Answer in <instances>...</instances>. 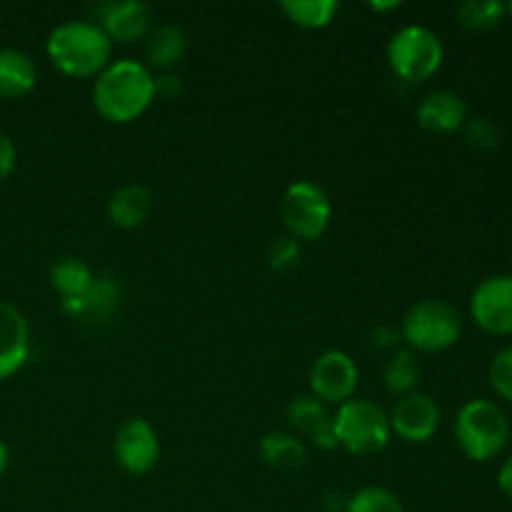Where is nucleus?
Instances as JSON below:
<instances>
[{
	"instance_id": "nucleus-24",
	"label": "nucleus",
	"mask_w": 512,
	"mask_h": 512,
	"mask_svg": "<svg viewBox=\"0 0 512 512\" xmlns=\"http://www.w3.org/2000/svg\"><path fill=\"white\" fill-rule=\"evenodd\" d=\"M455 13L468 30H490L505 18L508 5L500 0H468V3H460Z\"/></svg>"
},
{
	"instance_id": "nucleus-4",
	"label": "nucleus",
	"mask_w": 512,
	"mask_h": 512,
	"mask_svg": "<svg viewBox=\"0 0 512 512\" xmlns=\"http://www.w3.org/2000/svg\"><path fill=\"white\" fill-rule=\"evenodd\" d=\"M333 433L338 448L358 458L383 453L390 440V420L380 405L365 398H350L333 415Z\"/></svg>"
},
{
	"instance_id": "nucleus-28",
	"label": "nucleus",
	"mask_w": 512,
	"mask_h": 512,
	"mask_svg": "<svg viewBox=\"0 0 512 512\" xmlns=\"http://www.w3.org/2000/svg\"><path fill=\"white\" fill-rule=\"evenodd\" d=\"M465 138H468V145L475 150H495L498 148V128H495L490 120L485 118H478V120H470L468 125H465Z\"/></svg>"
},
{
	"instance_id": "nucleus-7",
	"label": "nucleus",
	"mask_w": 512,
	"mask_h": 512,
	"mask_svg": "<svg viewBox=\"0 0 512 512\" xmlns=\"http://www.w3.org/2000/svg\"><path fill=\"white\" fill-rule=\"evenodd\" d=\"M330 215V198L320 185L310 180H298L288 185L280 200V220L290 238L300 240H318L328 230Z\"/></svg>"
},
{
	"instance_id": "nucleus-23",
	"label": "nucleus",
	"mask_w": 512,
	"mask_h": 512,
	"mask_svg": "<svg viewBox=\"0 0 512 512\" xmlns=\"http://www.w3.org/2000/svg\"><path fill=\"white\" fill-rule=\"evenodd\" d=\"M120 303V285L110 275H95L83 298V318H108Z\"/></svg>"
},
{
	"instance_id": "nucleus-25",
	"label": "nucleus",
	"mask_w": 512,
	"mask_h": 512,
	"mask_svg": "<svg viewBox=\"0 0 512 512\" xmlns=\"http://www.w3.org/2000/svg\"><path fill=\"white\" fill-rule=\"evenodd\" d=\"M343 510L345 512H405L398 495L388 488H378V485H370V488L358 490L353 498L345 500Z\"/></svg>"
},
{
	"instance_id": "nucleus-21",
	"label": "nucleus",
	"mask_w": 512,
	"mask_h": 512,
	"mask_svg": "<svg viewBox=\"0 0 512 512\" xmlns=\"http://www.w3.org/2000/svg\"><path fill=\"white\" fill-rule=\"evenodd\" d=\"M420 380V363L413 350H395L383 368V383L390 395L415 393V385Z\"/></svg>"
},
{
	"instance_id": "nucleus-1",
	"label": "nucleus",
	"mask_w": 512,
	"mask_h": 512,
	"mask_svg": "<svg viewBox=\"0 0 512 512\" xmlns=\"http://www.w3.org/2000/svg\"><path fill=\"white\" fill-rule=\"evenodd\" d=\"M155 100V75L133 58L110 60L95 78L93 105L108 123L125 125L138 120Z\"/></svg>"
},
{
	"instance_id": "nucleus-30",
	"label": "nucleus",
	"mask_w": 512,
	"mask_h": 512,
	"mask_svg": "<svg viewBox=\"0 0 512 512\" xmlns=\"http://www.w3.org/2000/svg\"><path fill=\"white\" fill-rule=\"evenodd\" d=\"M155 95L160 98H175L180 95V78L175 73L155 75Z\"/></svg>"
},
{
	"instance_id": "nucleus-3",
	"label": "nucleus",
	"mask_w": 512,
	"mask_h": 512,
	"mask_svg": "<svg viewBox=\"0 0 512 512\" xmlns=\"http://www.w3.org/2000/svg\"><path fill=\"white\" fill-rule=\"evenodd\" d=\"M455 440L465 458L488 463L498 458L510 440V420L498 403L475 398L460 408L455 418Z\"/></svg>"
},
{
	"instance_id": "nucleus-14",
	"label": "nucleus",
	"mask_w": 512,
	"mask_h": 512,
	"mask_svg": "<svg viewBox=\"0 0 512 512\" xmlns=\"http://www.w3.org/2000/svg\"><path fill=\"white\" fill-rule=\"evenodd\" d=\"M30 355V328L15 305L0 300V380L10 378Z\"/></svg>"
},
{
	"instance_id": "nucleus-29",
	"label": "nucleus",
	"mask_w": 512,
	"mask_h": 512,
	"mask_svg": "<svg viewBox=\"0 0 512 512\" xmlns=\"http://www.w3.org/2000/svg\"><path fill=\"white\" fill-rule=\"evenodd\" d=\"M15 163H18V150H15V143L10 140L8 133L0 130V180H5L10 173H13Z\"/></svg>"
},
{
	"instance_id": "nucleus-10",
	"label": "nucleus",
	"mask_w": 512,
	"mask_h": 512,
	"mask_svg": "<svg viewBox=\"0 0 512 512\" xmlns=\"http://www.w3.org/2000/svg\"><path fill=\"white\" fill-rule=\"evenodd\" d=\"M115 460L130 475H145L155 468L160 440L153 425L143 418H130L115 433Z\"/></svg>"
},
{
	"instance_id": "nucleus-9",
	"label": "nucleus",
	"mask_w": 512,
	"mask_h": 512,
	"mask_svg": "<svg viewBox=\"0 0 512 512\" xmlns=\"http://www.w3.org/2000/svg\"><path fill=\"white\" fill-rule=\"evenodd\" d=\"M358 388V365L343 350H328L310 368V390L325 405L348 403Z\"/></svg>"
},
{
	"instance_id": "nucleus-17",
	"label": "nucleus",
	"mask_w": 512,
	"mask_h": 512,
	"mask_svg": "<svg viewBox=\"0 0 512 512\" xmlns=\"http://www.w3.org/2000/svg\"><path fill=\"white\" fill-rule=\"evenodd\" d=\"M185 48V33L173 23L158 25L145 38V65L150 70H160V73H173L175 65L183 60Z\"/></svg>"
},
{
	"instance_id": "nucleus-27",
	"label": "nucleus",
	"mask_w": 512,
	"mask_h": 512,
	"mask_svg": "<svg viewBox=\"0 0 512 512\" xmlns=\"http://www.w3.org/2000/svg\"><path fill=\"white\" fill-rule=\"evenodd\" d=\"M298 260H300V243L295 238H290V235H283V238L273 240V245L268 248V265L273 270H278V273L295 268Z\"/></svg>"
},
{
	"instance_id": "nucleus-22",
	"label": "nucleus",
	"mask_w": 512,
	"mask_h": 512,
	"mask_svg": "<svg viewBox=\"0 0 512 512\" xmlns=\"http://www.w3.org/2000/svg\"><path fill=\"white\" fill-rule=\"evenodd\" d=\"M280 8L288 15L290 23L308 30H320L333 23L340 5L335 0H285L280 3Z\"/></svg>"
},
{
	"instance_id": "nucleus-2",
	"label": "nucleus",
	"mask_w": 512,
	"mask_h": 512,
	"mask_svg": "<svg viewBox=\"0 0 512 512\" xmlns=\"http://www.w3.org/2000/svg\"><path fill=\"white\" fill-rule=\"evenodd\" d=\"M45 53L53 68L70 78H98L110 65L113 43L90 20H65L45 40Z\"/></svg>"
},
{
	"instance_id": "nucleus-12",
	"label": "nucleus",
	"mask_w": 512,
	"mask_h": 512,
	"mask_svg": "<svg viewBox=\"0 0 512 512\" xmlns=\"http://www.w3.org/2000/svg\"><path fill=\"white\" fill-rule=\"evenodd\" d=\"M390 430H395L400 440L405 443H428L440 425V408L430 395L425 393H408L395 403V408L388 415Z\"/></svg>"
},
{
	"instance_id": "nucleus-13",
	"label": "nucleus",
	"mask_w": 512,
	"mask_h": 512,
	"mask_svg": "<svg viewBox=\"0 0 512 512\" xmlns=\"http://www.w3.org/2000/svg\"><path fill=\"white\" fill-rule=\"evenodd\" d=\"M285 418L293 428V435H298L300 440H308L318 450L338 448L333 433V415L328 413V405L320 403L315 395H298L290 400Z\"/></svg>"
},
{
	"instance_id": "nucleus-5",
	"label": "nucleus",
	"mask_w": 512,
	"mask_h": 512,
	"mask_svg": "<svg viewBox=\"0 0 512 512\" xmlns=\"http://www.w3.org/2000/svg\"><path fill=\"white\" fill-rule=\"evenodd\" d=\"M463 333L460 313L445 300H420L405 313L400 325V338L408 350L418 353H440L458 343Z\"/></svg>"
},
{
	"instance_id": "nucleus-16",
	"label": "nucleus",
	"mask_w": 512,
	"mask_h": 512,
	"mask_svg": "<svg viewBox=\"0 0 512 512\" xmlns=\"http://www.w3.org/2000/svg\"><path fill=\"white\" fill-rule=\"evenodd\" d=\"M153 193L145 185H123L108 198V218L118 228H140L153 213Z\"/></svg>"
},
{
	"instance_id": "nucleus-31",
	"label": "nucleus",
	"mask_w": 512,
	"mask_h": 512,
	"mask_svg": "<svg viewBox=\"0 0 512 512\" xmlns=\"http://www.w3.org/2000/svg\"><path fill=\"white\" fill-rule=\"evenodd\" d=\"M498 488L503 490V493L512 500V455H510V458H505V463L500 465V470H498Z\"/></svg>"
},
{
	"instance_id": "nucleus-11",
	"label": "nucleus",
	"mask_w": 512,
	"mask_h": 512,
	"mask_svg": "<svg viewBox=\"0 0 512 512\" xmlns=\"http://www.w3.org/2000/svg\"><path fill=\"white\" fill-rule=\"evenodd\" d=\"M93 23L110 38V43H138L153 30V10L140 0H118V3L95 5Z\"/></svg>"
},
{
	"instance_id": "nucleus-15",
	"label": "nucleus",
	"mask_w": 512,
	"mask_h": 512,
	"mask_svg": "<svg viewBox=\"0 0 512 512\" xmlns=\"http://www.w3.org/2000/svg\"><path fill=\"white\" fill-rule=\"evenodd\" d=\"M415 118H418L420 128L428 130V133L450 135L455 130L465 128L468 108H465L463 98L453 90H433V93L420 100Z\"/></svg>"
},
{
	"instance_id": "nucleus-6",
	"label": "nucleus",
	"mask_w": 512,
	"mask_h": 512,
	"mask_svg": "<svg viewBox=\"0 0 512 512\" xmlns=\"http://www.w3.org/2000/svg\"><path fill=\"white\" fill-rule=\"evenodd\" d=\"M445 58L438 33L425 25H405L388 43V65L405 83H423L433 78Z\"/></svg>"
},
{
	"instance_id": "nucleus-33",
	"label": "nucleus",
	"mask_w": 512,
	"mask_h": 512,
	"mask_svg": "<svg viewBox=\"0 0 512 512\" xmlns=\"http://www.w3.org/2000/svg\"><path fill=\"white\" fill-rule=\"evenodd\" d=\"M400 3H370V10H395Z\"/></svg>"
},
{
	"instance_id": "nucleus-18",
	"label": "nucleus",
	"mask_w": 512,
	"mask_h": 512,
	"mask_svg": "<svg viewBox=\"0 0 512 512\" xmlns=\"http://www.w3.org/2000/svg\"><path fill=\"white\" fill-rule=\"evenodd\" d=\"M38 70L33 58L18 48H0V95L23 98L35 88Z\"/></svg>"
},
{
	"instance_id": "nucleus-34",
	"label": "nucleus",
	"mask_w": 512,
	"mask_h": 512,
	"mask_svg": "<svg viewBox=\"0 0 512 512\" xmlns=\"http://www.w3.org/2000/svg\"><path fill=\"white\" fill-rule=\"evenodd\" d=\"M508 15L512 18V3H508Z\"/></svg>"
},
{
	"instance_id": "nucleus-8",
	"label": "nucleus",
	"mask_w": 512,
	"mask_h": 512,
	"mask_svg": "<svg viewBox=\"0 0 512 512\" xmlns=\"http://www.w3.org/2000/svg\"><path fill=\"white\" fill-rule=\"evenodd\" d=\"M470 318L495 338L512 335V275H490L473 290Z\"/></svg>"
},
{
	"instance_id": "nucleus-19",
	"label": "nucleus",
	"mask_w": 512,
	"mask_h": 512,
	"mask_svg": "<svg viewBox=\"0 0 512 512\" xmlns=\"http://www.w3.org/2000/svg\"><path fill=\"white\" fill-rule=\"evenodd\" d=\"M93 280V270L80 258H73V255L58 258L50 265V285L60 295V303H65V300H83Z\"/></svg>"
},
{
	"instance_id": "nucleus-20",
	"label": "nucleus",
	"mask_w": 512,
	"mask_h": 512,
	"mask_svg": "<svg viewBox=\"0 0 512 512\" xmlns=\"http://www.w3.org/2000/svg\"><path fill=\"white\" fill-rule=\"evenodd\" d=\"M260 455H263L265 465L290 473V470L303 468L305 460H308V448H305V443L298 435L275 430V433L263 435V440H260Z\"/></svg>"
},
{
	"instance_id": "nucleus-32",
	"label": "nucleus",
	"mask_w": 512,
	"mask_h": 512,
	"mask_svg": "<svg viewBox=\"0 0 512 512\" xmlns=\"http://www.w3.org/2000/svg\"><path fill=\"white\" fill-rule=\"evenodd\" d=\"M8 460H10V453H8V445L0 440V478H3V473L8 470Z\"/></svg>"
},
{
	"instance_id": "nucleus-26",
	"label": "nucleus",
	"mask_w": 512,
	"mask_h": 512,
	"mask_svg": "<svg viewBox=\"0 0 512 512\" xmlns=\"http://www.w3.org/2000/svg\"><path fill=\"white\" fill-rule=\"evenodd\" d=\"M488 378L495 395L512 405V345L503 348L500 353H495V358L490 360Z\"/></svg>"
}]
</instances>
